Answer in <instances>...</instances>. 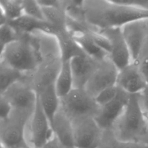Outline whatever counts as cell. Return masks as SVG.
Wrapping results in <instances>:
<instances>
[{"label": "cell", "mask_w": 148, "mask_h": 148, "mask_svg": "<svg viewBox=\"0 0 148 148\" xmlns=\"http://www.w3.org/2000/svg\"><path fill=\"white\" fill-rule=\"evenodd\" d=\"M82 8L86 23L94 30L121 28L142 20H148V10L116 0H84Z\"/></svg>", "instance_id": "1"}, {"label": "cell", "mask_w": 148, "mask_h": 148, "mask_svg": "<svg viewBox=\"0 0 148 148\" xmlns=\"http://www.w3.org/2000/svg\"><path fill=\"white\" fill-rule=\"evenodd\" d=\"M41 60L38 41L34 33L21 34L1 49L0 62L26 74H32Z\"/></svg>", "instance_id": "2"}, {"label": "cell", "mask_w": 148, "mask_h": 148, "mask_svg": "<svg viewBox=\"0 0 148 148\" xmlns=\"http://www.w3.org/2000/svg\"><path fill=\"white\" fill-rule=\"evenodd\" d=\"M112 130L119 140L125 142H141L148 135V123L140 108L138 94H130L127 105Z\"/></svg>", "instance_id": "3"}, {"label": "cell", "mask_w": 148, "mask_h": 148, "mask_svg": "<svg viewBox=\"0 0 148 148\" xmlns=\"http://www.w3.org/2000/svg\"><path fill=\"white\" fill-rule=\"evenodd\" d=\"M34 111L13 108L6 118L0 120L1 145L10 148L27 143L25 131Z\"/></svg>", "instance_id": "4"}, {"label": "cell", "mask_w": 148, "mask_h": 148, "mask_svg": "<svg viewBox=\"0 0 148 148\" xmlns=\"http://www.w3.org/2000/svg\"><path fill=\"white\" fill-rule=\"evenodd\" d=\"M60 109L71 120L84 116L95 117L101 106L95 98L84 88H73L68 94L60 98Z\"/></svg>", "instance_id": "5"}, {"label": "cell", "mask_w": 148, "mask_h": 148, "mask_svg": "<svg viewBox=\"0 0 148 148\" xmlns=\"http://www.w3.org/2000/svg\"><path fill=\"white\" fill-rule=\"evenodd\" d=\"M53 135L51 124L38 97L35 110L26 128V143L31 148H42Z\"/></svg>", "instance_id": "6"}, {"label": "cell", "mask_w": 148, "mask_h": 148, "mask_svg": "<svg viewBox=\"0 0 148 148\" xmlns=\"http://www.w3.org/2000/svg\"><path fill=\"white\" fill-rule=\"evenodd\" d=\"M74 147L75 148H97L103 130L94 117L84 116L71 120Z\"/></svg>", "instance_id": "7"}, {"label": "cell", "mask_w": 148, "mask_h": 148, "mask_svg": "<svg viewBox=\"0 0 148 148\" xmlns=\"http://www.w3.org/2000/svg\"><path fill=\"white\" fill-rule=\"evenodd\" d=\"M119 69L109 57L101 60L84 88L95 98L105 89L116 85Z\"/></svg>", "instance_id": "8"}, {"label": "cell", "mask_w": 148, "mask_h": 148, "mask_svg": "<svg viewBox=\"0 0 148 148\" xmlns=\"http://www.w3.org/2000/svg\"><path fill=\"white\" fill-rule=\"evenodd\" d=\"M0 96L6 99L13 108L30 110H34L38 98L31 84L29 75H26L23 79L0 94Z\"/></svg>", "instance_id": "9"}, {"label": "cell", "mask_w": 148, "mask_h": 148, "mask_svg": "<svg viewBox=\"0 0 148 148\" xmlns=\"http://www.w3.org/2000/svg\"><path fill=\"white\" fill-rule=\"evenodd\" d=\"M98 32L109 40L111 50L109 57L119 70L132 62L130 52L121 28H109Z\"/></svg>", "instance_id": "10"}, {"label": "cell", "mask_w": 148, "mask_h": 148, "mask_svg": "<svg viewBox=\"0 0 148 148\" xmlns=\"http://www.w3.org/2000/svg\"><path fill=\"white\" fill-rule=\"evenodd\" d=\"M130 95V94L119 88L116 97L112 101L101 107L94 119L103 130L112 129L127 105Z\"/></svg>", "instance_id": "11"}, {"label": "cell", "mask_w": 148, "mask_h": 148, "mask_svg": "<svg viewBox=\"0 0 148 148\" xmlns=\"http://www.w3.org/2000/svg\"><path fill=\"white\" fill-rule=\"evenodd\" d=\"M148 20H142L128 23L121 28L128 47L132 62L138 57L148 36Z\"/></svg>", "instance_id": "12"}, {"label": "cell", "mask_w": 148, "mask_h": 148, "mask_svg": "<svg viewBox=\"0 0 148 148\" xmlns=\"http://www.w3.org/2000/svg\"><path fill=\"white\" fill-rule=\"evenodd\" d=\"M116 86L129 94H137L147 87V83L138 65L132 62L119 70Z\"/></svg>", "instance_id": "13"}, {"label": "cell", "mask_w": 148, "mask_h": 148, "mask_svg": "<svg viewBox=\"0 0 148 148\" xmlns=\"http://www.w3.org/2000/svg\"><path fill=\"white\" fill-rule=\"evenodd\" d=\"M101 60H95L86 54L78 56L70 60L73 80V88H83L97 68Z\"/></svg>", "instance_id": "14"}, {"label": "cell", "mask_w": 148, "mask_h": 148, "mask_svg": "<svg viewBox=\"0 0 148 148\" xmlns=\"http://www.w3.org/2000/svg\"><path fill=\"white\" fill-rule=\"evenodd\" d=\"M51 128L54 135L64 148L74 147L72 120L64 113L60 108L53 119Z\"/></svg>", "instance_id": "15"}, {"label": "cell", "mask_w": 148, "mask_h": 148, "mask_svg": "<svg viewBox=\"0 0 148 148\" xmlns=\"http://www.w3.org/2000/svg\"><path fill=\"white\" fill-rule=\"evenodd\" d=\"M58 44L62 61L86 54L67 29H60L55 35Z\"/></svg>", "instance_id": "16"}, {"label": "cell", "mask_w": 148, "mask_h": 148, "mask_svg": "<svg viewBox=\"0 0 148 148\" xmlns=\"http://www.w3.org/2000/svg\"><path fill=\"white\" fill-rule=\"evenodd\" d=\"M38 95L41 106L51 125L60 106V98L55 88V83L43 90Z\"/></svg>", "instance_id": "17"}, {"label": "cell", "mask_w": 148, "mask_h": 148, "mask_svg": "<svg viewBox=\"0 0 148 148\" xmlns=\"http://www.w3.org/2000/svg\"><path fill=\"white\" fill-rule=\"evenodd\" d=\"M91 31L92 29L83 32L71 34L87 55L95 60H102L109 57V55L94 42L90 34Z\"/></svg>", "instance_id": "18"}, {"label": "cell", "mask_w": 148, "mask_h": 148, "mask_svg": "<svg viewBox=\"0 0 148 148\" xmlns=\"http://www.w3.org/2000/svg\"><path fill=\"white\" fill-rule=\"evenodd\" d=\"M55 88L60 98L68 94L73 88V80L70 60L62 62L55 82Z\"/></svg>", "instance_id": "19"}, {"label": "cell", "mask_w": 148, "mask_h": 148, "mask_svg": "<svg viewBox=\"0 0 148 148\" xmlns=\"http://www.w3.org/2000/svg\"><path fill=\"white\" fill-rule=\"evenodd\" d=\"M97 148H148V144L143 142L120 140L116 137L112 129H109L103 130Z\"/></svg>", "instance_id": "20"}, {"label": "cell", "mask_w": 148, "mask_h": 148, "mask_svg": "<svg viewBox=\"0 0 148 148\" xmlns=\"http://www.w3.org/2000/svg\"><path fill=\"white\" fill-rule=\"evenodd\" d=\"M1 24L16 20L24 16L22 0H1Z\"/></svg>", "instance_id": "21"}, {"label": "cell", "mask_w": 148, "mask_h": 148, "mask_svg": "<svg viewBox=\"0 0 148 148\" xmlns=\"http://www.w3.org/2000/svg\"><path fill=\"white\" fill-rule=\"evenodd\" d=\"M26 74L0 62V94L15 83L23 79Z\"/></svg>", "instance_id": "22"}, {"label": "cell", "mask_w": 148, "mask_h": 148, "mask_svg": "<svg viewBox=\"0 0 148 148\" xmlns=\"http://www.w3.org/2000/svg\"><path fill=\"white\" fill-rule=\"evenodd\" d=\"M47 22L58 29H66L67 16L64 5L61 7H42Z\"/></svg>", "instance_id": "23"}, {"label": "cell", "mask_w": 148, "mask_h": 148, "mask_svg": "<svg viewBox=\"0 0 148 148\" xmlns=\"http://www.w3.org/2000/svg\"><path fill=\"white\" fill-rule=\"evenodd\" d=\"M22 5L24 15L35 19L46 21L42 8L38 1L22 0Z\"/></svg>", "instance_id": "24"}, {"label": "cell", "mask_w": 148, "mask_h": 148, "mask_svg": "<svg viewBox=\"0 0 148 148\" xmlns=\"http://www.w3.org/2000/svg\"><path fill=\"white\" fill-rule=\"evenodd\" d=\"M21 34L18 33L15 29L8 23L0 25V45L1 49L7 45L18 39Z\"/></svg>", "instance_id": "25"}, {"label": "cell", "mask_w": 148, "mask_h": 148, "mask_svg": "<svg viewBox=\"0 0 148 148\" xmlns=\"http://www.w3.org/2000/svg\"><path fill=\"white\" fill-rule=\"evenodd\" d=\"M133 62L138 65L139 70L147 81L148 79V36L138 57Z\"/></svg>", "instance_id": "26"}, {"label": "cell", "mask_w": 148, "mask_h": 148, "mask_svg": "<svg viewBox=\"0 0 148 148\" xmlns=\"http://www.w3.org/2000/svg\"><path fill=\"white\" fill-rule=\"evenodd\" d=\"M119 88L114 86L108 87L101 91L95 98L97 103L101 107L112 101L117 95Z\"/></svg>", "instance_id": "27"}, {"label": "cell", "mask_w": 148, "mask_h": 148, "mask_svg": "<svg viewBox=\"0 0 148 148\" xmlns=\"http://www.w3.org/2000/svg\"><path fill=\"white\" fill-rule=\"evenodd\" d=\"M12 109L13 108L10 103L3 97L0 96V120L6 118Z\"/></svg>", "instance_id": "28"}, {"label": "cell", "mask_w": 148, "mask_h": 148, "mask_svg": "<svg viewBox=\"0 0 148 148\" xmlns=\"http://www.w3.org/2000/svg\"><path fill=\"white\" fill-rule=\"evenodd\" d=\"M139 102L142 111L148 112V86L140 93L138 94Z\"/></svg>", "instance_id": "29"}, {"label": "cell", "mask_w": 148, "mask_h": 148, "mask_svg": "<svg viewBox=\"0 0 148 148\" xmlns=\"http://www.w3.org/2000/svg\"><path fill=\"white\" fill-rule=\"evenodd\" d=\"M42 148H64L59 140L54 135Z\"/></svg>", "instance_id": "30"}, {"label": "cell", "mask_w": 148, "mask_h": 148, "mask_svg": "<svg viewBox=\"0 0 148 148\" xmlns=\"http://www.w3.org/2000/svg\"><path fill=\"white\" fill-rule=\"evenodd\" d=\"M141 142H144L145 143L148 144V135L146 136L145 138H143Z\"/></svg>", "instance_id": "31"}, {"label": "cell", "mask_w": 148, "mask_h": 148, "mask_svg": "<svg viewBox=\"0 0 148 148\" xmlns=\"http://www.w3.org/2000/svg\"><path fill=\"white\" fill-rule=\"evenodd\" d=\"M143 114H144V117H145L146 120L148 122V112H144Z\"/></svg>", "instance_id": "32"}, {"label": "cell", "mask_w": 148, "mask_h": 148, "mask_svg": "<svg viewBox=\"0 0 148 148\" xmlns=\"http://www.w3.org/2000/svg\"><path fill=\"white\" fill-rule=\"evenodd\" d=\"M10 148H24L23 146H14V147H12Z\"/></svg>", "instance_id": "33"}, {"label": "cell", "mask_w": 148, "mask_h": 148, "mask_svg": "<svg viewBox=\"0 0 148 148\" xmlns=\"http://www.w3.org/2000/svg\"><path fill=\"white\" fill-rule=\"evenodd\" d=\"M1 148H6V147H5V146H2V145H1Z\"/></svg>", "instance_id": "34"}, {"label": "cell", "mask_w": 148, "mask_h": 148, "mask_svg": "<svg viewBox=\"0 0 148 148\" xmlns=\"http://www.w3.org/2000/svg\"><path fill=\"white\" fill-rule=\"evenodd\" d=\"M147 86H148V79H147Z\"/></svg>", "instance_id": "35"}, {"label": "cell", "mask_w": 148, "mask_h": 148, "mask_svg": "<svg viewBox=\"0 0 148 148\" xmlns=\"http://www.w3.org/2000/svg\"><path fill=\"white\" fill-rule=\"evenodd\" d=\"M70 148H75V147H70Z\"/></svg>", "instance_id": "36"}, {"label": "cell", "mask_w": 148, "mask_h": 148, "mask_svg": "<svg viewBox=\"0 0 148 148\" xmlns=\"http://www.w3.org/2000/svg\"><path fill=\"white\" fill-rule=\"evenodd\" d=\"M147 23H148V21H147Z\"/></svg>", "instance_id": "37"}]
</instances>
